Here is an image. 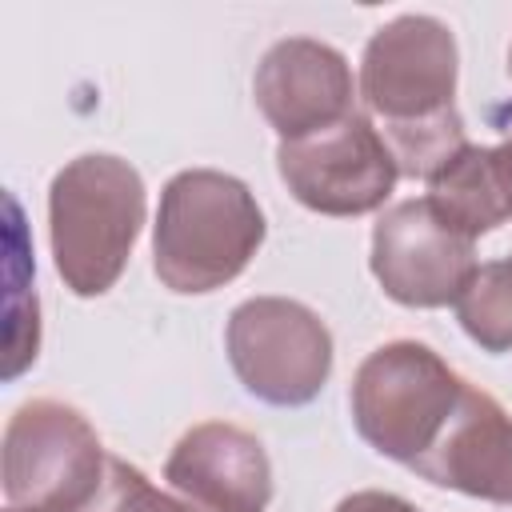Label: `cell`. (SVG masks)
I'll return each mask as SVG.
<instances>
[{"label":"cell","mask_w":512,"mask_h":512,"mask_svg":"<svg viewBox=\"0 0 512 512\" xmlns=\"http://www.w3.org/2000/svg\"><path fill=\"white\" fill-rule=\"evenodd\" d=\"M332 512H420L412 500L396 496V492H380V488H360L352 496H344Z\"/></svg>","instance_id":"cell-15"},{"label":"cell","mask_w":512,"mask_h":512,"mask_svg":"<svg viewBox=\"0 0 512 512\" xmlns=\"http://www.w3.org/2000/svg\"><path fill=\"white\" fill-rule=\"evenodd\" d=\"M428 200L468 240L512 220V140L492 148L468 144L428 180Z\"/></svg>","instance_id":"cell-12"},{"label":"cell","mask_w":512,"mask_h":512,"mask_svg":"<svg viewBox=\"0 0 512 512\" xmlns=\"http://www.w3.org/2000/svg\"><path fill=\"white\" fill-rule=\"evenodd\" d=\"M460 52L444 20L404 12L380 24L360 56V100L384 132H404L456 112Z\"/></svg>","instance_id":"cell-6"},{"label":"cell","mask_w":512,"mask_h":512,"mask_svg":"<svg viewBox=\"0 0 512 512\" xmlns=\"http://www.w3.org/2000/svg\"><path fill=\"white\" fill-rule=\"evenodd\" d=\"M508 268H512V256H508Z\"/></svg>","instance_id":"cell-18"},{"label":"cell","mask_w":512,"mask_h":512,"mask_svg":"<svg viewBox=\"0 0 512 512\" xmlns=\"http://www.w3.org/2000/svg\"><path fill=\"white\" fill-rule=\"evenodd\" d=\"M508 76H512V48H508Z\"/></svg>","instance_id":"cell-16"},{"label":"cell","mask_w":512,"mask_h":512,"mask_svg":"<svg viewBox=\"0 0 512 512\" xmlns=\"http://www.w3.org/2000/svg\"><path fill=\"white\" fill-rule=\"evenodd\" d=\"M164 480L196 512H264L272 500L264 444L228 420L192 424L168 452Z\"/></svg>","instance_id":"cell-10"},{"label":"cell","mask_w":512,"mask_h":512,"mask_svg":"<svg viewBox=\"0 0 512 512\" xmlns=\"http://www.w3.org/2000/svg\"><path fill=\"white\" fill-rule=\"evenodd\" d=\"M4 512H20V508H4Z\"/></svg>","instance_id":"cell-17"},{"label":"cell","mask_w":512,"mask_h":512,"mask_svg":"<svg viewBox=\"0 0 512 512\" xmlns=\"http://www.w3.org/2000/svg\"><path fill=\"white\" fill-rule=\"evenodd\" d=\"M412 472L436 488L512 508V416L492 392L468 384L444 436Z\"/></svg>","instance_id":"cell-11"},{"label":"cell","mask_w":512,"mask_h":512,"mask_svg":"<svg viewBox=\"0 0 512 512\" xmlns=\"http://www.w3.org/2000/svg\"><path fill=\"white\" fill-rule=\"evenodd\" d=\"M252 96L280 140L312 136L356 112V84L344 52L312 36L276 40L256 64Z\"/></svg>","instance_id":"cell-9"},{"label":"cell","mask_w":512,"mask_h":512,"mask_svg":"<svg viewBox=\"0 0 512 512\" xmlns=\"http://www.w3.org/2000/svg\"><path fill=\"white\" fill-rule=\"evenodd\" d=\"M108 472L88 416L64 400H28L4 428V500L20 512H84Z\"/></svg>","instance_id":"cell-4"},{"label":"cell","mask_w":512,"mask_h":512,"mask_svg":"<svg viewBox=\"0 0 512 512\" xmlns=\"http://www.w3.org/2000/svg\"><path fill=\"white\" fill-rule=\"evenodd\" d=\"M264 232V212L244 180L216 168H184L160 192L152 268L164 288L204 296L252 264Z\"/></svg>","instance_id":"cell-1"},{"label":"cell","mask_w":512,"mask_h":512,"mask_svg":"<svg viewBox=\"0 0 512 512\" xmlns=\"http://www.w3.org/2000/svg\"><path fill=\"white\" fill-rule=\"evenodd\" d=\"M468 380L420 340H388L372 348L348 388V408L360 440L412 468L444 436L464 400Z\"/></svg>","instance_id":"cell-3"},{"label":"cell","mask_w":512,"mask_h":512,"mask_svg":"<svg viewBox=\"0 0 512 512\" xmlns=\"http://www.w3.org/2000/svg\"><path fill=\"white\" fill-rule=\"evenodd\" d=\"M224 348L244 392L276 408L312 404L332 376L328 324L288 296H252L236 304Z\"/></svg>","instance_id":"cell-5"},{"label":"cell","mask_w":512,"mask_h":512,"mask_svg":"<svg viewBox=\"0 0 512 512\" xmlns=\"http://www.w3.org/2000/svg\"><path fill=\"white\" fill-rule=\"evenodd\" d=\"M84 512H196L188 500H176L168 492H160L136 464L108 456V472L104 484L96 492V500Z\"/></svg>","instance_id":"cell-14"},{"label":"cell","mask_w":512,"mask_h":512,"mask_svg":"<svg viewBox=\"0 0 512 512\" xmlns=\"http://www.w3.org/2000/svg\"><path fill=\"white\" fill-rule=\"evenodd\" d=\"M276 172L284 188L320 216H364L384 208L400 168L380 128L352 112L332 128L276 144Z\"/></svg>","instance_id":"cell-7"},{"label":"cell","mask_w":512,"mask_h":512,"mask_svg":"<svg viewBox=\"0 0 512 512\" xmlns=\"http://www.w3.org/2000/svg\"><path fill=\"white\" fill-rule=\"evenodd\" d=\"M144 208V176L112 152H84L52 176L48 240L52 264L72 296H104L124 276Z\"/></svg>","instance_id":"cell-2"},{"label":"cell","mask_w":512,"mask_h":512,"mask_svg":"<svg viewBox=\"0 0 512 512\" xmlns=\"http://www.w3.org/2000/svg\"><path fill=\"white\" fill-rule=\"evenodd\" d=\"M456 320L484 352H512V268L508 260H484L456 296Z\"/></svg>","instance_id":"cell-13"},{"label":"cell","mask_w":512,"mask_h":512,"mask_svg":"<svg viewBox=\"0 0 512 512\" xmlns=\"http://www.w3.org/2000/svg\"><path fill=\"white\" fill-rule=\"evenodd\" d=\"M368 268L388 300L404 308L456 304L476 272V240L456 232L428 196L400 200L372 224Z\"/></svg>","instance_id":"cell-8"}]
</instances>
